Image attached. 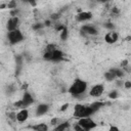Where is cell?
<instances>
[{
	"instance_id": "16",
	"label": "cell",
	"mask_w": 131,
	"mask_h": 131,
	"mask_svg": "<svg viewBox=\"0 0 131 131\" xmlns=\"http://www.w3.org/2000/svg\"><path fill=\"white\" fill-rule=\"evenodd\" d=\"M104 78L106 79V81H110V82H111V81H114L117 77H116V75L110 70L108 72H106V73L104 74Z\"/></svg>"
},
{
	"instance_id": "5",
	"label": "cell",
	"mask_w": 131,
	"mask_h": 131,
	"mask_svg": "<svg viewBox=\"0 0 131 131\" xmlns=\"http://www.w3.org/2000/svg\"><path fill=\"white\" fill-rule=\"evenodd\" d=\"M33 102H34L33 96H32L29 92H25L24 95H23V98H21L20 100H18L17 102H15L14 105H15L16 107H19V108H25V107L31 105Z\"/></svg>"
},
{
	"instance_id": "8",
	"label": "cell",
	"mask_w": 131,
	"mask_h": 131,
	"mask_svg": "<svg viewBox=\"0 0 131 131\" xmlns=\"http://www.w3.org/2000/svg\"><path fill=\"white\" fill-rule=\"evenodd\" d=\"M18 26H19V17L17 15L16 16H11L7 20L6 29H7L8 32H10V31H13V30L18 29Z\"/></svg>"
},
{
	"instance_id": "9",
	"label": "cell",
	"mask_w": 131,
	"mask_h": 131,
	"mask_svg": "<svg viewBox=\"0 0 131 131\" xmlns=\"http://www.w3.org/2000/svg\"><path fill=\"white\" fill-rule=\"evenodd\" d=\"M75 18L78 23H85L92 18V13L90 11H81L78 14H76Z\"/></svg>"
},
{
	"instance_id": "2",
	"label": "cell",
	"mask_w": 131,
	"mask_h": 131,
	"mask_svg": "<svg viewBox=\"0 0 131 131\" xmlns=\"http://www.w3.org/2000/svg\"><path fill=\"white\" fill-rule=\"evenodd\" d=\"M87 83L82 79H76L69 87V93L73 96H81L87 90Z\"/></svg>"
},
{
	"instance_id": "1",
	"label": "cell",
	"mask_w": 131,
	"mask_h": 131,
	"mask_svg": "<svg viewBox=\"0 0 131 131\" xmlns=\"http://www.w3.org/2000/svg\"><path fill=\"white\" fill-rule=\"evenodd\" d=\"M43 58L45 60L58 62V61L63 59V53L54 44H49L45 48V51H44V54H43Z\"/></svg>"
},
{
	"instance_id": "23",
	"label": "cell",
	"mask_w": 131,
	"mask_h": 131,
	"mask_svg": "<svg viewBox=\"0 0 131 131\" xmlns=\"http://www.w3.org/2000/svg\"><path fill=\"white\" fill-rule=\"evenodd\" d=\"M105 27H106V28H108V29H111V30H113V29H114V26H113V24H111V23L105 24Z\"/></svg>"
},
{
	"instance_id": "3",
	"label": "cell",
	"mask_w": 131,
	"mask_h": 131,
	"mask_svg": "<svg viewBox=\"0 0 131 131\" xmlns=\"http://www.w3.org/2000/svg\"><path fill=\"white\" fill-rule=\"evenodd\" d=\"M95 112L91 107V105H84V104H76L74 106V116L77 118H85V117H90L93 115Z\"/></svg>"
},
{
	"instance_id": "18",
	"label": "cell",
	"mask_w": 131,
	"mask_h": 131,
	"mask_svg": "<svg viewBox=\"0 0 131 131\" xmlns=\"http://www.w3.org/2000/svg\"><path fill=\"white\" fill-rule=\"evenodd\" d=\"M68 35H69L68 28H67V27H63V29L61 30V33H60V39H61L62 41H66L67 38H68Z\"/></svg>"
},
{
	"instance_id": "24",
	"label": "cell",
	"mask_w": 131,
	"mask_h": 131,
	"mask_svg": "<svg viewBox=\"0 0 131 131\" xmlns=\"http://www.w3.org/2000/svg\"><path fill=\"white\" fill-rule=\"evenodd\" d=\"M23 1H26V2H30L31 4H35V1H36V0H23Z\"/></svg>"
},
{
	"instance_id": "17",
	"label": "cell",
	"mask_w": 131,
	"mask_h": 131,
	"mask_svg": "<svg viewBox=\"0 0 131 131\" xmlns=\"http://www.w3.org/2000/svg\"><path fill=\"white\" fill-rule=\"evenodd\" d=\"M105 103L104 102H100V101H95V102H92L90 105H91V107L93 108V111L94 112H96V111H98L102 105H104Z\"/></svg>"
},
{
	"instance_id": "26",
	"label": "cell",
	"mask_w": 131,
	"mask_h": 131,
	"mask_svg": "<svg viewBox=\"0 0 131 131\" xmlns=\"http://www.w3.org/2000/svg\"><path fill=\"white\" fill-rule=\"evenodd\" d=\"M67 107H68V104H63V105H62V107H61V111H64Z\"/></svg>"
},
{
	"instance_id": "6",
	"label": "cell",
	"mask_w": 131,
	"mask_h": 131,
	"mask_svg": "<svg viewBox=\"0 0 131 131\" xmlns=\"http://www.w3.org/2000/svg\"><path fill=\"white\" fill-rule=\"evenodd\" d=\"M77 123L83 128V130H91V129H94L96 127V123L90 117L80 118Z\"/></svg>"
},
{
	"instance_id": "20",
	"label": "cell",
	"mask_w": 131,
	"mask_h": 131,
	"mask_svg": "<svg viewBox=\"0 0 131 131\" xmlns=\"http://www.w3.org/2000/svg\"><path fill=\"white\" fill-rule=\"evenodd\" d=\"M108 97L112 98V99H115L118 97V91L117 90H112L110 93H108Z\"/></svg>"
},
{
	"instance_id": "4",
	"label": "cell",
	"mask_w": 131,
	"mask_h": 131,
	"mask_svg": "<svg viewBox=\"0 0 131 131\" xmlns=\"http://www.w3.org/2000/svg\"><path fill=\"white\" fill-rule=\"evenodd\" d=\"M7 40H8V43L10 45H16V44L20 43L24 40V35H23V33L19 29H16V30L8 32Z\"/></svg>"
},
{
	"instance_id": "13",
	"label": "cell",
	"mask_w": 131,
	"mask_h": 131,
	"mask_svg": "<svg viewBox=\"0 0 131 131\" xmlns=\"http://www.w3.org/2000/svg\"><path fill=\"white\" fill-rule=\"evenodd\" d=\"M48 110H49V105H48V104H46V103H41V104H39V105L37 106V108H36V115L42 116V115L46 114V113L48 112Z\"/></svg>"
},
{
	"instance_id": "7",
	"label": "cell",
	"mask_w": 131,
	"mask_h": 131,
	"mask_svg": "<svg viewBox=\"0 0 131 131\" xmlns=\"http://www.w3.org/2000/svg\"><path fill=\"white\" fill-rule=\"evenodd\" d=\"M104 92V86L102 84H96L94 85L90 91H89V95L92 97H100Z\"/></svg>"
},
{
	"instance_id": "12",
	"label": "cell",
	"mask_w": 131,
	"mask_h": 131,
	"mask_svg": "<svg viewBox=\"0 0 131 131\" xmlns=\"http://www.w3.org/2000/svg\"><path fill=\"white\" fill-rule=\"evenodd\" d=\"M29 118V111L25 107V108H21L18 113H16V121L17 122H26Z\"/></svg>"
},
{
	"instance_id": "21",
	"label": "cell",
	"mask_w": 131,
	"mask_h": 131,
	"mask_svg": "<svg viewBox=\"0 0 131 131\" xmlns=\"http://www.w3.org/2000/svg\"><path fill=\"white\" fill-rule=\"evenodd\" d=\"M123 86L126 88V89H130L131 88V81H126L123 83Z\"/></svg>"
},
{
	"instance_id": "19",
	"label": "cell",
	"mask_w": 131,
	"mask_h": 131,
	"mask_svg": "<svg viewBox=\"0 0 131 131\" xmlns=\"http://www.w3.org/2000/svg\"><path fill=\"white\" fill-rule=\"evenodd\" d=\"M111 71L116 75V77H123V75H124V72H123L121 69H118V68L111 69Z\"/></svg>"
},
{
	"instance_id": "10",
	"label": "cell",
	"mask_w": 131,
	"mask_h": 131,
	"mask_svg": "<svg viewBox=\"0 0 131 131\" xmlns=\"http://www.w3.org/2000/svg\"><path fill=\"white\" fill-rule=\"evenodd\" d=\"M81 32L83 33V34H86V35H90V36H95V35H97V29L94 27V26H92V25H84V26H82V28H81Z\"/></svg>"
},
{
	"instance_id": "25",
	"label": "cell",
	"mask_w": 131,
	"mask_h": 131,
	"mask_svg": "<svg viewBox=\"0 0 131 131\" xmlns=\"http://www.w3.org/2000/svg\"><path fill=\"white\" fill-rule=\"evenodd\" d=\"M110 130H119V128L116 127V126H112V127L110 128Z\"/></svg>"
},
{
	"instance_id": "22",
	"label": "cell",
	"mask_w": 131,
	"mask_h": 131,
	"mask_svg": "<svg viewBox=\"0 0 131 131\" xmlns=\"http://www.w3.org/2000/svg\"><path fill=\"white\" fill-rule=\"evenodd\" d=\"M74 129H75V130H78V131H83V128H82L78 123H77V125L74 127Z\"/></svg>"
},
{
	"instance_id": "14",
	"label": "cell",
	"mask_w": 131,
	"mask_h": 131,
	"mask_svg": "<svg viewBox=\"0 0 131 131\" xmlns=\"http://www.w3.org/2000/svg\"><path fill=\"white\" fill-rule=\"evenodd\" d=\"M70 128V123L69 122H63V123H59L54 127L55 131H64L68 130Z\"/></svg>"
},
{
	"instance_id": "15",
	"label": "cell",
	"mask_w": 131,
	"mask_h": 131,
	"mask_svg": "<svg viewBox=\"0 0 131 131\" xmlns=\"http://www.w3.org/2000/svg\"><path fill=\"white\" fill-rule=\"evenodd\" d=\"M32 129L33 130H37V131H47L48 130V126L44 123H40L38 125H34L32 126Z\"/></svg>"
},
{
	"instance_id": "27",
	"label": "cell",
	"mask_w": 131,
	"mask_h": 131,
	"mask_svg": "<svg viewBox=\"0 0 131 131\" xmlns=\"http://www.w3.org/2000/svg\"><path fill=\"white\" fill-rule=\"evenodd\" d=\"M97 1H100V2H104L105 0H97Z\"/></svg>"
},
{
	"instance_id": "11",
	"label": "cell",
	"mask_w": 131,
	"mask_h": 131,
	"mask_svg": "<svg viewBox=\"0 0 131 131\" xmlns=\"http://www.w3.org/2000/svg\"><path fill=\"white\" fill-rule=\"evenodd\" d=\"M118 38H119V35L115 31H111V32L106 33V35L104 36V40L108 44H113V43L117 42L118 41Z\"/></svg>"
}]
</instances>
